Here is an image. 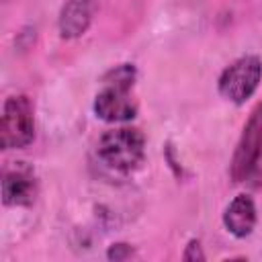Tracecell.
<instances>
[{"label": "cell", "instance_id": "9c48e42d", "mask_svg": "<svg viewBox=\"0 0 262 262\" xmlns=\"http://www.w3.org/2000/svg\"><path fill=\"white\" fill-rule=\"evenodd\" d=\"M135 254V250L125 244V242H117V244H111L108 250H106V258L113 260V262H123V260H129L131 256Z\"/></svg>", "mask_w": 262, "mask_h": 262}, {"label": "cell", "instance_id": "52a82bcc", "mask_svg": "<svg viewBox=\"0 0 262 262\" xmlns=\"http://www.w3.org/2000/svg\"><path fill=\"white\" fill-rule=\"evenodd\" d=\"M96 8H98L96 0H66L59 8V16H57L59 37L66 41L80 39L90 29Z\"/></svg>", "mask_w": 262, "mask_h": 262}, {"label": "cell", "instance_id": "277c9868", "mask_svg": "<svg viewBox=\"0 0 262 262\" xmlns=\"http://www.w3.org/2000/svg\"><path fill=\"white\" fill-rule=\"evenodd\" d=\"M262 156V102H258L254 106V111L250 113L239 141L235 145L231 164H229V176L233 182H246L254 170L258 168Z\"/></svg>", "mask_w": 262, "mask_h": 262}, {"label": "cell", "instance_id": "8992f818", "mask_svg": "<svg viewBox=\"0 0 262 262\" xmlns=\"http://www.w3.org/2000/svg\"><path fill=\"white\" fill-rule=\"evenodd\" d=\"M37 196L35 174L25 162H16L14 168L2 176V203L6 207H31Z\"/></svg>", "mask_w": 262, "mask_h": 262}, {"label": "cell", "instance_id": "30bf717a", "mask_svg": "<svg viewBox=\"0 0 262 262\" xmlns=\"http://www.w3.org/2000/svg\"><path fill=\"white\" fill-rule=\"evenodd\" d=\"M182 260L184 262H203L205 260V252H203V246L196 237L188 239V244L184 246V252H182Z\"/></svg>", "mask_w": 262, "mask_h": 262}, {"label": "cell", "instance_id": "5b68a950", "mask_svg": "<svg viewBox=\"0 0 262 262\" xmlns=\"http://www.w3.org/2000/svg\"><path fill=\"white\" fill-rule=\"evenodd\" d=\"M92 111L96 119L104 123H129L137 117V102L131 96V86L104 82L102 88L96 92Z\"/></svg>", "mask_w": 262, "mask_h": 262}, {"label": "cell", "instance_id": "ba28073f", "mask_svg": "<svg viewBox=\"0 0 262 262\" xmlns=\"http://www.w3.org/2000/svg\"><path fill=\"white\" fill-rule=\"evenodd\" d=\"M221 221H223V227L227 229V233H231L237 239L252 235V231L258 223V211H256L254 199L246 192L235 194L229 201V205L225 207Z\"/></svg>", "mask_w": 262, "mask_h": 262}, {"label": "cell", "instance_id": "3957f363", "mask_svg": "<svg viewBox=\"0 0 262 262\" xmlns=\"http://www.w3.org/2000/svg\"><path fill=\"white\" fill-rule=\"evenodd\" d=\"M35 141V108L27 94H12L4 100L0 121L2 149H25Z\"/></svg>", "mask_w": 262, "mask_h": 262}, {"label": "cell", "instance_id": "6da1fadb", "mask_svg": "<svg viewBox=\"0 0 262 262\" xmlns=\"http://www.w3.org/2000/svg\"><path fill=\"white\" fill-rule=\"evenodd\" d=\"M96 156L106 168L119 174H131L145 160V135L137 127L108 129L98 137Z\"/></svg>", "mask_w": 262, "mask_h": 262}, {"label": "cell", "instance_id": "7a4b0ae2", "mask_svg": "<svg viewBox=\"0 0 262 262\" xmlns=\"http://www.w3.org/2000/svg\"><path fill=\"white\" fill-rule=\"evenodd\" d=\"M262 80V59L258 55H242L233 59L217 78V92L231 104H246L258 90Z\"/></svg>", "mask_w": 262, "mask_h": 262}]
</instances>
